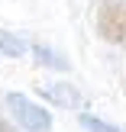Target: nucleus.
Segmentation results:
<instances>
[{"label": "nucleus", "mask_w": 126, "mask_h": 132, "mask_svg": "<svg viewBox=\"0 0 126 132\" xmlns=\"http://www.w3.org/2000/svg\"><path fill=\"white\" fill-rule=\"evenodd\" d=\"M97 36L103 42L126 45V0H103L97 6Z\"/></svg>", "instance_id": "nucleus-1"}, {"label": "nucleus", "mask_w": 126, "mask_h": 132, "mask_svg": "<svg viewBox=\"0 0 126 132\" xmlns=\"http://www.w3.org/2000/svg\"><path fill=\"white\" fill-rule=\"evenodd\" d=\"M6 106L16 116V122L29 132H49L52 129V116L45 106H39L36 100H29L26 94H6Z\"/></svg>", "instance_id": "nucleus-2"}, {"label": "nucleus", "mask_w": 126, "mask_h": 132, "mask_svg": "<svg viewBox=\"0 0 126 132\" xmlns=\"http://www.w3.org/2000/svg\"><path fill=\"white\" fill-rule=\"evenodd\" d=\"M39 97L49 100V103H55V106H65V110H81V106H84V94L75 87V84H68V81L39 87Z\"/></svg>", "instance_id": "nucleus-3"}, {"label": "nucleus", "mask_w": 126, "mask_h": 132, "mask_svg": "<svg viewBox=\"0 0 126 132\" xmlns=\"http://www.w3.org/2000/svg\"><path fill=\"white\" fill-rule=\"evenodd\" d=\"M32 58H36L39 64H45V68H55V71H68L71 64L65 61L58 52H52L49 45H32Z\"/></svg>", "instance_id": "nucleus-4"}, {"label": "nucleus", "mask_w": 126, "mask_h": 132, "mask_svg": "<svg viewBox=\"0 0 126 132\" xmlns=\"http://www.w3.org/2000/svg\"><path fill=\"white\" fill-rule=\"evenodd\" d=\"M78 122H81L84 132H126V129L113 126V122H107V119H100V116H91V113H81Z\"/></svg>", "instance_id": "nucleus-5"}, {"label": "nucleus", "mask_w": 126, "mask_h": 132, "mask_svg": "<svg viewBox=\"0 0 126 132\" xmlns=\"http://www.w3.org/2000/svg\"><path fill=\"white\" fill-rule=\"evenodd\" d=\"M0 52L10 55V58H19V55H26V42L10 36V32H0Z\"/></svg>", "instance_id": "nucleus-6"}, {"label": "nucleus", "mask_w": 126, "mask_h": 132, "mask_svg": "<svg viewBox=\"0 0 126 132\" xmlns=\"http://www.w3.org/2000/svg\"><path fill=\"white\" fill-rule=\"evenodd\" d=\"M0 132H13V126H10V122H3V119H0Z\"/></svg>", "instance_id": "nucleus-7"}]
</instances>
